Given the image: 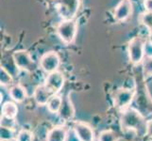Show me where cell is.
<instances>
[{"mask_svg": "<svg viewBox=\"0 0 152 141\" xmlns=\"http://www.w3.org/2000/svg\"><path fill=\"white\" fill-rule=\"evenodd\" d=\"M60 16L66 20H73L80 9V0H53Z\"/></svg>", "mask_w": 152, "mask_h": 141, "instance_id": "7a4b0ae2", "label": "cell"}, {"mask_svg": "<svg viewBox=\"0 0 152 141\" xmlns=\"http://www.w3.org/2000/svg\"><path fill=\"white\" fill-rule=\"evenodd\" d=\"M34 134L28 129H22L17 133L16 140L17 141H33Z\"/></svg>", "mask_w": 152, "mask_h": 141, "instance_id": "ffe728a7", "label": "cell"}, {"mask_svg": "<svg viewBox=\"0 0 152 141\" xmlns=\"http://www.w3.org/2000/svg\"><path fill=\"white\" fill-rule=\"evenodd\" d=\"M144 7L146 12H152V0H144Z\"/></svg>", "mask_w": 152, "mask_h": 141, "instance_id": "cb8c5ba5", "label": "cell"}, {"mask_svg": "<svg viewBox=\"0 0 152 141\" xmlns=\"http://www.w3.org/2000/svg\"><path fill=\"white\" fill-rule=\"evenodd\" d=\"M135 98V90H129V88H119L114 93L113 101L114 106L120 110L130 106V103Z\"/></svg>", "mask_w": 152, "mask_h": 141, "instance_id": "5b68a950", "label": "cell"}, {"mask_svg": "<svg viewBox=\"0 0 152 141\" xmlns=\"http://www.w3.org/2000/svg\"><path fill=\"white\" fill-rule=\"evenodd\" d=\"M118 134L113 130H104L98 134V141H118Z\"/></svg>", "mask_w": 152, "mask_h": 141, "instance_id": "e0dca14e", "label": "cell"}, {"mask_svg": "<svg viewBox=\"0 0 152 141\" xmlns=\"http://www.w3.org/2000/svg\"><path fill=\"white\" fill-rule=\"evenodd\" d=\"M148 141H152V139H151V138H150V140H148Z\"/></svg>", "mask_w": 152, "mask_h": 141, "instance_id": "83f0119b", "label": "cell"}, {"mask_svg": "<svg viewBox=\"0 0 152 141\" xmlns=\"http://www.w3.org/2000/svg\"><path fill=\"white\" fill-rule=\"evenodd\" d=\"M17 133L15 132V129L12 128H7L1 126L0 128V138L1 140H9V139H14L16 138Z\"/></svg>", "mask_w": 152, "mask_h": 141, "instance_id": "d6986e66", "label": "cell"}, {"mask_svg": "<svg viewBox=\"0 0 152 141\" xmlns=\"http://www.w3.org/2000/svg\"><path fill=\"white\" fill-rule=\"evenodd\" d=\"M62 99L61 96H59L58 94L53 95L51 97V99L48 101V104H46V107H48V110L52 113V114H59L61 104H62Z\"/></svg>", "mask_w": 152, "mask_h": 141, "instance_id": "2e32d148", "label": "cell"}, {"mask_svg": "<svg viewBox=\"0 0 152 141\" xmlns=\"http://www.w3.org/2000/svg\"><path fill=\"white\" fill-rule=\"evenodd\" d=\"M132 12V3L130 0H121L114 9V18L117 21L128 19Z\"/></svg>", "mask_w": 152, "mask_h": 141, "instance_id": "30bf717a", "label": "cell"}, {"mask_svg": "<svg viewBox=\"0 0 152 141\" xmlns=\"http://www.w3.org/2000/svg\"><path fill=\"white\" fill-rule=\"evenodd\" d=\"M140 20H141V23H142L146 28L149 31H152V12H145V13L142 14Z\"/></svg>", "mask_w": 152, "mask_h": 141, "instance_id": "44dd1931", "label": "cell"}, {"mask_svg": "<svg viewBox=\"0 0 152 141\" xmlns=\"http://www.w3.org/2000/svg\"><path fill=\"white\" fill-rule=\"evenodd\" d=\"M72 129L77 141H95V131L89 124L82 121H75Z\"/></svg>", "mask_w": 152, "mask_h": 141, "instance_id": "ba28073f", "label": "cell"}, {"mask_svg": "<svg viewBox=\"0 0 152 141\" xmlns=\"http://www.w3.org/2000/svg\"><path fill=\"white\" fill-rule=\"evenodd\" d=\"M18 114V106L14 101H8L5 103L1 108V117L9 119H16Z\"/></svg>", "mask_w": 152, "mask_h": 141, "instance_id": "9a60e30c", "label": "cell"}, {"mask_svg": "<svg viewBox=\"0 0 152 141\" xmlns=\"http://www.w3.org/2000/svg\"><path fill=\"white\" fill-rule=\"evenodd\" d=\"M148 43L152 46V31H149V35H148Z\"/></svg>", "mask_w": 152, "mask_h": 141, "instance_id": "484cf974", "label": "cell"}, {"mask_svg": "<svg viewBox=\"0 0 152 141\" xmlns=\"http://www.w3.org/2000/svg\"><path fill=\"white\" fill-rule=\"evenodd\" d=\"M148 121L145 115L134 107H128L121 110L120 126L125 132H134L138 137H145L148 132Z\"/></svg>", "mask_w": 152, "mask_h": 141, "instance_id": "6da1fadb", "label": "cell"}, {"mask_svg": "<svg viewBox=\"0 0 152 141\" xmlns=\"http://www.w3.org/2000/svg\"><path fill=\"white\" fill-rule=\"evenodd\" d=\"M1 141H17L16 138H14V139H9V140H1Z\"/></svg>", "mask_w": 152, "mask_h": 141, "instance_id": "4316f807", "label": "cell"}, {"mask_svg": "<svg viewBox=\"0 0 152 141\" xmlns=\"http://www.w3.org/2000/svg\"><path fill=\"white\" fill-rule=\"evenodd\" d=\"M9 95L15 103H22L27 98V91L21 85H12L10 87Z\"/></svg>", "mask_w": 152, "mask_h": 141, "instance_id": "5bb4252c", "label": "cell"}, {"mask_svg": "<svg viewBox=\"0 0 152 141\" xmlns=\"http://www.w3.org/2000/svg\"><path fill=\"white\" fill-rule=\"evenodd\" d=\"M12 59L14 61V64L18 69L32 72L35 69V63L32 59V57L29 55L28 52L25 50H19L14 52L12 55Z\"/></svg>", "mask_w": 152, "mask_h": 141, "instance_id": "8992f818", "label": "cell"}, {"mask_svg": "<svg viewBox=\"0 0 152 141\" xmlns=\"http://www.w3.org/2000/svg\"><path fill=\"white\" fill-rule=\"evenodd\" d=\"M60 118L64 121H71L75 117V107L71 102L69 96L64 98L61 110L59 112Z\"/></svg>", "mask_w": 152, "mask_h": 141, "instance_id": "7c38bea8", "label": "cell"}, {"mask_svg": "<svg viewBox=\"0 0 152 141\" xmlns=\"http://www.w3.org/2000/svg\"><path fill=\"white\" fill-rule=\"evenodd\" d=\"M145 40L141 37H135L129 43V59L132 64L138 65L144 60L145 55Z\"/></svg>", "mask_w": 152, "mask_h": 141, "instance_id": "3957f363", "label": "cell"}, {"mask_svg": "<svg viewBox=\"0 0 152 141\" xmlns=\"http://www.w3.org/2000/svg\"><path fill=\"white\" fill-rule=\"evenodd\" d=\"M146 126H148L146 137H148L149 138L152 139V119H149V121H148V124H146Z\"/></svg>", "mask_w": 152, "mask_h": 141, "instance_id": "d4e9b609", "label": "cell"}, {"mask_svg": "<svg viewBox=\"0 0 152 141\" xmlns=\"http://www.w3.org/2000/svg\"><path fill=\"white\" fill-rule=\"evenodd\" d=\"M53 95H56V94L52 93L45 84L36 87L33 92L34 101L38 106H46Z\"/></svg>", "mask_w": 152, "mask_h": 141, "instance_id": "8fae6325", "label": "cell"}, {"mask_svg": "<svg viewBox=\"0 0 152 141\" xmlns=\"http://www.w3.org/2000/svg\"><path fill=\"white\" fill-rule=\"evenodd\" d=\"M12 82H13V78L12 74L4 67H1V69H0V83H1V86L3 87L10 86L12 85Z\"/></svg>", "mask_w": 152, "mask_h": 141, "instance_id": "ac0fdd59", "label": "cell"}, {"mask_svg": "<svg viewBox=\"0 0 152 141\" xmlns=\"http://www.w3.org/2000/svg\"><path fill=\"white\" fill-rule=\"evenodd\" d=\"M68 137L67 129L62 125L51 128L46 134V141H66Z\"/></svg>", "mask_w": 152, "mask_h": 141, "instance_id": "4fadbf2b", "label": "cell"}, {"mask_svg": "<svg viewBox=\"0 0 152 141\" xmlns=\"http://www.w3.org/2000/svg\"><path fill=\"white\" fill-rule=\"evenodd\" d=\"M60 65H61L60 56L56 52L53 51L45 53V55L42 56L40 59V67L46 74H50V72L58 71Z\"/></svg>", "mask_w": 152, "mask_h": 141, "instance_id": "52a82bcc", "label": "cell"}, {"mask_svg": "<svg viewBox=\"0 0 152 141\" xmlns=\"http://www.w3.org/2000/svg\"><path fill=\"white\" fill-rule=\"evenodd\" d=\"M77 33V24L74 20H66L61 22L57 27V34L65 44L74 41Z\"/></svg>", "mask_w": 152, "mask_h": 141, "instance_id": "277c9868", "label": "cell"}, {"mask_svg": "<svg viewBox=\"0 0 152 141\" xmlns=\"http://www.w3.org/2000/svg\"><path fill=\"white\" fill-rule=\"evenodd\" d=\"M15 125H16V119H9V118L1 117V126L15 129Z\"/></svg>", "mask_w": 152, "mask_h": 141, "instance_id": "603a6c76", "label": "cell"}, {"mask_svg": "<svg viewBox=\"0 0 152 141\" xmlns=\"http://www.w3.org/2000/svg\"><path fill=\"white\" fill-rule=\"evenodd\" d=\"M143 74L145 76L152 75V56H148L144 61Z\"/></svg>", "mask_w": 152, "mask_h": 141, "instance_id": "7402d4cb", "label": "cell"}, {"mask_svg": "<svg viewBox=\"0 0 152 141\" xmlns=\"http://www.w3.org/2000/svg\"><path fill=\"white\" fill-rule=\"evenodd\" d=\"M44 84L53 94H58L64 87V76L59 71L50 72V74H48V77L45 78Z\"/></svg>", "mask_w": 152, "mask_h": 141, "instance_id": "9c48e42d", "label": "cell"}]
</instances>
